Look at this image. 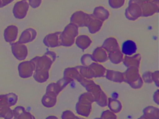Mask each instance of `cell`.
Returning <instances> with one entry per match:
<instances>
[{"label":"cell","mask_w":159,"mask_h":119,"mask_svg":"<svg viewBox=\"0 0 159 119\" xmlns=\"http://www.w3.org/2000/svg\"><path fill=\"white\" fill-rule=\"evenodd\" d=\"M55 60V53L47 51L43 56H36L31 60L35 64L34 77L39 82L46 81L48 77V69L52 63Z\"/></svg>","instance_id":"cell-1"},{"label":"cell","mask_w":159,"mask_h":119,"mask_svg":"<svg viewBox=\"0 0 159 119\" xmlns=\"http://www.w3.org/2000/svg\"><path fill=\"white\" fill-rule=\"evenodd\" d=\"M89 95L88 93H84L79 97V101L76 104V108L78 113L88 117L91 110V103L94 101L93 98L87 99Z\"/></svg>","instance_id":"cell-2"},{"label":"cell","mask_w":159,"mask_h":119,"mask_svg":"<svg viewBox=\"0 0 159 119\" xmlns=\"http://www.w3.org/2000/svg\"><path fill=\"white\" fill-rule=\"evenodd\" d=\"M133 79H134V89L140 88L143 84V82L139 74L138 68L130 67L124 73V81L131 85Z\"/></svg>","instance_id":"cell-3"},{"label":"cell","mask_w":159,"mask_h":119,"mask_svg":"<svg viewBox=\"0 0 159 119\" xmlns=\"http://www.w3.org/2000/svg\"><path fill=\"white\" fill-rule=\"evenodd\" d=\"M93 14H88L83 11H77L73 13L70 18L71 23H73L78 27H88Z\"/></svg>","instance_id":"cell-4"},{"label":"cell","mask_w":159,"mask_h":119,"mask_svg":"<svg viewBox=\"0 0 159 119\" xmlns=\"http://www.w3.org/2000/svg\"><path fill=\"white\" fill-rule=\"evenodd\" d=\"M140 6L142 10V16L148 17L153 15L155 13L158 12L159 1L152 0L145 2Z\"/></svg>","instance_id":"cell-5"},{"label":"cell","mask_w":159,"mask_h":119,"mask_svg":"<svg viewBox=\"0 0 159 119\" xmlns=\"http://www.w3.org/2000/svg\"><path fill=\"white\" fill-rule=\"evenodd\" d=\"M29 4L26 0H21L15 3L13 9L12 13L14 16L18 19H24L27 13Z\"/></svg>","instance_id":"cell-6"},{"label":"cell","mask_w":159,"mask_h":119,"mask_svg":"<svg viewBox=\"0 0 159 119\" xmlns=\"http://www.w3.org/2000/svg\"><path fill=\"white\" fill-rule=\"evenodd\" d=\"M34 70L35 64L31 60L22 62L18 66L19 76L22 78H27L30 77L32 75Z\"/></svg>","instance_id":"cell-7"},{"label":"cell","mask_w":159,"mask_h":119,"mask_svg":"<svg viewBox=\"0 0 159 119\" xmlns=\"http://www.w3.org/2000/svg\"><path fill=\"white\" fill-rule=\"evenodd\" d=\"M11 50L13 55L18 60H24L27 56V46L23 43L16 42L11 44Z\"/></svg>","instance_id":"cell-8"},{"label":"cell","mask_w":159,"mask_h":119,"mask_svg":"<svg viewBox=\"0 0 159 119\" xmlns=\"http://www.w3.org/2000/svg\"><path fill=\"white\" fill-rule=\"evenodd\" d=\"M127 19L130 20H135L142 16V10L140 6L137 3H129L128 7L125 12Z\"/></svg>","instance_id":"cell-9"},{"label":"cell","mask_w":159,"mask_h":119,"mask_svg":"<svg viewBox=\"0 0 159 119\" xmlns=\"http://www.w3.org/2000/svg\"><path fill=\"white\" fill-rule=\"evenodd\" d=\"M18 28L14 25L7 26L4 32V37L6 42L11 43L14 42L17 37Z\"/></svg>","instance_id":"cell-10"},{"label":"cell","mask_w":159,"mask_h":119,"mask_svg":"<svg viewBox=\"0 0 159 119\" xmlns=\"http://www.w3.org/2000/svg\"><path fill=\"white\" fill-rule=\"evenodd\" d=\"M36 35L37 32L34 29L32 28L27 29L22 32L18 42L20 43H26L30 42L34 40V38L36 37Z\"/></svg>","instance_id":"cell-11"},{"label":"cell","mask_w":159,"mask_h":119,"mask_svg":"<svg viewBox=\"0 0 159 119\" xmlns=\"http://www.w3.org/2000/svg\"><path fill=\"white\" fill-rule=\"evenodd\" d=\"M17 101V96L14 93L0 95V105L11 107L14 105Z\"/></svg>","instance_id":"cell-12"},{"label":"cell","mask_w":159,"mask_h":119,"mask_svg":"<svg viewBox=\"0 0 159 119\" xmlns=\"http://www.w3.org/2000/svg\"><path fill=\"white\" fill-rule=\"evenodd\" d=\"M61 32H56L54 33L48 34L43 39L44 44L48 47H55L60 46L59 44V35Z\"/></svg>","instance_id":"cell-13"},{"label":"cell","mask_w":159,"mask_h":119,"mask_svg":"<svg viewBox=\"0 0 159 119\" xmlns=\"http://www.w3.org/2000/svg\"><path fill=\"white\" fill-rule=\"evenodd\" d=\"M137 51V46L134 42L127 40L123 42L122 46V52L126 56H130L135 53Z\"/></svg>","instance_id":"cell-14"},{"label":"cell","mask_w":159,"mask_h":119,"mask_svg":"<svg viewBox=\"0 0 159 119\" xmlns=\"http://www.w3.org/2000/svg\"><path fill=\"white\" fill-rule=\"evenodd\" d=\"M12 111L14 119H35L30 113L25 112L23 107H17Z\"/></svg>","instance_id":"cell-15"},{"label":"cell","mask_w":159,"mask_h":119,"mask_svg":"<svg viewBox=\"0 0 159 119\" xmlns=\"http://www.w3.org/2000/svg\"><path fill=\"white\" fill-rule=\"evenodd\" d=\"M57 94L52 91H47L46 94L43 97L42 102L46 107H53L57 102Z\"/></svg>","instance_id":"cell-16"},{"label":"cell","mask_w":159,"mask_h":119,"mask_svg":"<svg viewBox=\"0 0 159 119\" xmlns=\"http://www.w3.org/2000/svg\"><path fill=\"white\" fill-rule=\"evenodd\" d=\"M93 15L98 19L101 20L102 22L108 19L109 16V11L102 6H98L94 8L93 11Z\"/></svg>","instance_id":"cell-17"},{"label":"cell","mask_w":159,"mask_h":119,"mask_svg":"<svg viewBox=\"0 0 159 119\" xmlns=\"http://www.w3.org/2000/svg\"><path fill=\"white\" fill-rule=\"evenodd\" d=\"M106 77L107 79L114 82H122L124 81V73L107 69Z\"/></svg>","instance_id":"cell-18"},{"label":"cell","mask_w":159,"mask_h":119,"mask_svg":"<svg viewBox=\"0 0 159 119\" xmlns=\"http://www.w3.org/2000/svg\"><path fill=\"white\" fill-rule=\"evenodd\" d=\"M102 25V22L98 19H96L93 15V17L88 25V27L89 29V32L91 33H94L97 32H98L101 26Z\"/></svg>","instance_id":"cell-19"},{"label":"cell","mask_w":159,"mask_h":119,"mask_svg":"<svg viewBox=\"0 0 159 119\" xmlns=\"http://www.w3.org/2000/svg\"><path fill=\"white\" fill-rule=\"evenodd\" d=\"M93 59L99 62H104L107 60L106 52L102 47H98L93 51Z\"/></svg>","instance_id":"cell-20"},{"label":"cell","mask_w":159,"mask_h":119,"mask_svg":"<svg viewBox=\"0 0 159 119\" xmlns=\"http://www.w3.org/2000/svg\"><path fill=\"white\" fill-rule=\"evenodd\" d=\"M102 47L104 48L108 52L119 49L117 42L116 38L111 37L107 38L103 43Z\"/></svg>","instance_id":"cell-21"},{"label":"cell","mask_w":159,"mask_h":119,"mask_svg":"<svg viewBox=\"0 0 159 119\" xmlns=\"http://www.w3.org/2000/svg\"><path fill=\"white\" fill-rule=\"evenodd\" d=\"M143 116L148 119H158V108L149 106L143 109Z\"/></svg>","instance_id":"cell-22"},{"label":"cell","mask_w":159,"mask_h":119,"mask_svg":"<svg viewBox=\"0 0 159 119\" xmlns=\"http://www.w3.org/2000/svg\"><path fill=\"white\" fill-rule=\"evenodd\" d=\"M140 54H137L134 56L128 57L125 56L124 60V64L127 67H129L131 66H136L137 68L139 67L140 61Z\"/></svg>","instance_id":"cell-23"},{"label":"cell","mask_w":159,"mask_h":119,"mask_svg":"<svg viewBox=\"0 0 159 119\" xmlns=\"http://www.w3.org/2000/svg\"><path fill=\"white\" fill-rule=\"evenodd\" d=\"M76 43L78 47L84 50L90 45L91 43V40L88 36L81 35L76 38Z\"/></svg>","instance_id":"cell-24"},{"label":"cell","mask_w":159,"mask_h":119,"mask_svg":"<svg viewBox=\"0 0 159 119\" xmlns=\"http://www.w3.org/2000/svg\"><path fill=\"white\" fill-rule=\"evenodd\" d=\"M120 49L109 52V58L114 64H118L123 60V55L119 50Z\"/></svg>","instance_id":"cell-25"},{"label":"cell","mask_w":159,"mask_h":119,"mask_svg":"<svg viewBox=\"0 0 159 119\" xmlns=\"http://www.w3.org/2000/svg\"><path fill=\"white\" fill-rule=\"evenodd\" d=\"M13 117V111L9 107L0 105V117H3L4 119H12Z\"/></svg>","instance_id":"cell-26"},{"label":"cell","mask_w":159,"mask_h":119,"mask_svg":"<svg viewBox=\"0 0 159 119\" xmlns=\"http://www.w3.org/2000/svg\"><path fill=\"white\" fill-rule=\"evenodd\" d=\"M109 99V108L115 113H117L121 110L122 108V105L121 103L116 100V99H112L111 98L108 99Z\"/></svg>","instance_id":"cell-27"},{"label":"cell","mask_w":159,"mask_h":119,"mask_svg":"<svg viewBox=\"0 0 159 119\" xmlns=\"http://www.w3.org/2000/svg\"><path fill=\"white\" fill-rule=\"evenodd\" d=\"M108 2L112 8L118 9L124 5L125 0H109Z\"/></svg>","instance_id":"cell-28"},{"label":"cell","mask_w":159,"mask_h":119,"mask_svg":"<svg viewBox=\"0 0 159 119\" xmlns=\"http://www.w3.org/2000/svg\"><path fill=\"white\" fill-rule=\"evenodd\" d=\"M91 61H94L93 56L89 54H86L81 57V61L84 66H89L91 64Z\"/></svg>","instance_id":"cell-29"},{"label":"cell","mask_w":159,"mask_h":119,"mask_svg":"<svg viewBox=\"0 0 159 119\" xmlns=\"http://www.w3.org/2000/svg\"><path fill=\"white\" fill-rule=\"evenodd\" d=\"M28 1H29V4L32 8L38 7L42 2V0H28Z\"/></svg>","instance_id":"cell-30"},{"label":"cell","mask_w":159,"mask_h":119,"mask_svg":"<svg viewBox=\"0 0 159 119\" xmlns=\"http://www.w3.org/2000/svg\"><path fill=\"white\" fill-rule=\"evenodd\" d=\"M152 73L151 72H146L145 73L143 74V77L144 79V81L148 83H152V80L151 78V76H152Z\"/></svg>","instance_id":"cell-31"},{"label":"cell","mask_w":159,"mask_h":119,"mask_svg":"<svg viewBox=\"0 0 159 119\" xmlns=\"http://www.w3.org/2000/svg\"><path fill=\"white\" fill-rule=\"evenodd\" d=\"M150 1H152V0H129V3L134 2V3H137L139 5H141V4H142L145 2H147Z\"/></svg>","instance_id":"cell-32"},{"label":"cell","mask_w":159,"mask_h":119,"mask_svg":"<svg viewBox=\"0 0 159 119\" xmlns=\"http://www.w3.org/2000/svg\"><path fill=\"white\" fill-rule=\"evenodd\" d=\"M13 1H14V0H1L2 7L6 6V5H8V4H10L11 2H12Z\"/></svg>","instance_id":"cell-33"},{"label":"cell","mask_w":159,"mask_h":119,"mask_svg":"<svg viewBox=\"0 0 159 119\" xmlns=\"http://www.w3.org/2000/svg\"><path fill=\"white\" fill-rule=\"evenodd\" d=\"M46 119H58V118L55 116H49V117H47Z\"/></svg>","instance_id":"cell-34"},{"label":"cell","mask_w":159,"mask_h":119,"mask_svg":"<svg viewBox=\"0 0 159 119\" xmlns=\"http://www.w3.org/2000/svg\"><path fill=\"white\" fill-rule=\"evenodd\" d=\"M139 119H148V118H147L145 117H144V116H142L140 118H139Z\"/></svg>","instance_id":"cell-35"},{"label":"cell","mask_w":159,"mask_h":119,"mask_svg":"<svg viewBox=\"0 0 159 119\" xmlns=\"http://www.w3.org/2000/svg\"><path fill=\"white\" fill-rule=\"evenodd\" d=\"M1 7H2V6H1V0H0V8Z\"/></svg>","instance_id":"cell-36"},{"label":"cell","mask_w":159,"mask_h":119,"mask_svg":"<svg viewBox=\"0 0 159 119\" xmlns=\"http://www.w3.org/2000/svg\"><path fill=\"white\" fill-rule=\"evenodd\" d=\"M77 119V118H76ZM78 119H83V118H78Z\"/></svg>","instance_id":"cell-37"},{"label":"cell","mask_w":159,"mask_h":119,"mask_svg":"<svg viewBox=\"0 0 159 119\" xmlns=\"http://www.w3.org/2000/svg\"><path fill=\"white\" fill-rule=\"evenodd\" d=\"M26 1H27V0H26Z\"/></svg>","instance_id":"cell-38"}]
</instances>
